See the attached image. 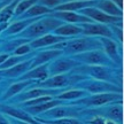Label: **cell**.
I'll list each match as a JSON object with an SVG mask.
<instances>
[{
	"mask_svg": "<svg viewBox=\"0 0 124 124\" xmlns=\"http://www.w3.org/2000/svg\"><path fill=\"white\" fill-rule=\"evenodd\" d=\"M48 49H60L63 55H76L84 52H89L93 49H102L101 44L98 39V37H89V36H76L72 38L58 43L48 47Z\"/></svg>",
	"mask_w": 124,
	"mask_h": 124,
	"instance_id": "1",
	"label": "cell"
},
{
	"mask_svg": "<svg viewBox=\"0 0 124 124\" xmlns=\"http://www.w3.org/2000/svg\"><path fill=\"white\" fill-rule=\"evenodd\" d=\"M61 24H63V22L58 20V18L51 17L48 15L41 16L36 22L31 23L29 27L25 28L21 33H18L15 37L16 38H23V39H27L29 41H31V40L40 38V37H43L45 35L52 33Z\"/></svg>",
	"mask_w": 124,
	"mask_h": 124,
	"instance_id": "2",
	"label": "cell"
},
{
	"mask_svg": "<svg viewBox=\"0 0 124 124\" xmlns=\"http://www.w3.org/2000/svg\"><path fill=\"white\" fill-rule=\"evenodd\" d=\"M71 72L79 74V75L87 76L89 78L98 80L108 82L115 85H122L118 82V75H117V68H110V67H102V66H85L80 64L79 67H76L72 69Z\"/></svg>",
	"mask_w": 124,
	"mask_h": 124,
	"instance_id": "3",
	"label": "cell"
},
{
	"mask_svg": "<svg viewBox=\"0 0 124 124\" xmlns=\"http://www.w3.org/2000/svg\"><path fill=\"white\" fill-rule=\"evenodd\" d=\"M89 78L87 76L79 75V74H74V72H67L56 76H49L43 82L36 83V87H44V89H66L68 86H74L80 80H84Z\"/></svg>",
	"mask_w": 124,
	"mask_h": 124,
	"instance_id": "4",
	"label": "cell"
},
{
	"mask_svg": "<svg viewBox=\"0 0 124 124\" xmlns=\"http://www.w3.org/2000/svg\"><path fill=\"white\" fill-rule=\"evenodd\" d=\"M74 89L84 90L89 94H100V93H121L123 94V87L120 85H115L103 82V80H98L93 78H86L84 80H80L77 84L74 85Z\"/></svg>",
	"mask_w": 124,
	"mask_h": 124,
	"instance_id": "5",
	"label": "cell"
},
{
	"mask_svg": "<svg viewBox=\"0 0 124 124\" xmlns=\"http://www.w3.org/2000/svg\"><path fill=\"white\" fill-rule=\"evenodd\" d=\"M123 100V95L121 93H100V94H89L79 100L72 101V106H85L89 108L102 107L113 103V102Z\"/></svg>",
	"mask_w": 124,
	"mask_h": 124,
	"instance_id": "6",
	"label": "cell"
},
{
	"mask_svg": "<svg viewBox=\"0 0 124 124\" xmlns=\"http://www.w3.org/2000/svg\"><path fill=\"white\" fill-rule=\"evenodd\" d=\"M71 58L79 62L80 64H85V66H102L117 68V66L107 56L102 49H93V51L72 55Z\"/></svg>",
	"mask_w": 124,
	"mask_h": 124,
	"instance_id": "7",
	"label": "cell"
},
{
	"mask_svg": "<svg viewBox=\"0 0 124 124\" xmlns=\"http://www.w3.org/2000/svg\"><path fill=\"white\" fill-rule=\"evenodd\" d=\"M78 13L89 17L92 22L95 23H100V24H105V25H109V27L114 25V27L122 28L123 25V17H115V16L107 15L95 7H87V8L79 10Z\"/></svg>",
	"mask_w": 124,
	"mask_h": 124,
	"instance_id": "8",
	"label": "cell"
},
{
	"mask_svg": "<svg viewBox=\"0 0 124 124\" xmlns=\"http://www.w3.org/2000/svg\"><path fill=\"white\" fill-rule=\"evenodd\" d=\"M80 63L77 62L76 60L71 58V56H64L61 55L59 58L54 59L53 61H51L47 66V70H48L49 76H56L61 75V74H67L75 69L76 67H79Z\"/></svg>",
	"mask_w": 124,
	"mask_h": 124,
	"instance_id": "9",
	"label": "cell"
},
{
	"mask_svg": "<svg viewBox=\"0 0 124 124\" xmlns=\"http://www.w3.org/2000/svg\"><path fill=\"white\" fill-rule=\"evenodd\" d=\"M63 91L66 90L63 89H44V87H33V89H30L25 91V92H21L20 94L15 95L14 98H12L10 100L16 102H25L29 101V100H32V99H36V98L39 97H58L59 94H61Z\"/></svg>",
	"mask_w": 124,
	"mask_h": 124,
	"instance_id": "10",
	"label": "cell"
},
{
	"mask_svg": "<svg viewBox=\"0 0 124 124\" xmlns=\"http://www.w3.org/2000/svg\"><path fill=\"white\" fill-rule=\"evenodd\" d=\"M82 28V36H89V37H105L109 39H114V35L111 32L109 25L100 24V23H82L78 24Z\"/></svg>",
	"mask_w": 124,
	"mask_h": 124,
	"instance_id": "11",
	"label": "cell"
},
{
	"mask_svg": "<svg viewBox=\"0 0 124 124\" xmlns=\"http://www.w3.org/2000/svg\"><path fill=\"white\" fill-rule=\"evenodd\" d=\"M98 39L101 44V48L105 52V54L117 67H122V54L120 53V47L117 41H115L114 39L105 38V37H98Z\"/></svg>",
	"mask_w": 124,
	"mask_h": 124,
	"instance_id": "12",
	"label": "cell"
},
{
	"mask_svg": "<svg viewBox=\"0 0 124 124\" xmlns=\"http://www.w3.org/2000/svg\"><path fill=\"white\" fill-rule=\"evenodd\" d=\"M0 114L12 117V118H16V120L27 122V123L30 124H39V122H37L33 116L29 115L25 110H23L22 108L13 107L10 105H6V103H0Z\"/></svg>",
	"mask_w": 124,
	"mask_h": 124,
	"instance_id": "13",
	"label": "cell"
},
{
	"mask_svg": "<svg viewBox=\"0 0 124 124\" xmlns=\"http://www.w3.org/2000/svg\"><path fill=\"white\" fill-rule=\"evenodd\" d=\"M77 113H78V109L76 108V106L68 107L66 105H60V106H56L47 110L41 115L44 116L43 120H59L63 117H74L77 115Z\"/></svg>",
	"mask_w": 124,
	"mask_h": 124,
	"instance_id": "14",
	"label": "cell"
},
{
	"mask_svg": "<svg viewBox=\"0 0 124 124\" xmlns=\"http://www.w3.org/2000/svg\"><path fill=\"white\" fill-rule=\"evenodd\" d=\"M123 100L109 103V106L105 108L103 110H99V116H102L107 120H110L117 124H123V106H122Z\"/></svg>",
	"mask_w": 124,
	"mask_h": 124,
	"instance_id": "15",
	"label": "cell"
},
{
	"mask_svg": "<svg viewBox=\"0 0 124 124\" xmlns=\"http://www.w3.org/2000/svg\"><path fill=\"white\" fill-rule=\"evenodd\" d=\"M48 16L58 18L63 23H70V24H82V23H92L89 17L75 12H52Z\"/></svg>",
	"mask_w": 124,
	"mask_h": 124,
	"instance_id": "16",
	"label": "cell"
},
{
	"mask_svg": "<svg viewBox=\"0 0 124 124\" xmlns=\"http://www.w3.org/2000/svg\"><path fill=\"white\" fill-rule=\"evenodd\" d=\"M67 39H69V38L61 37V36H55L53 33H48V35H45L35 40H31L29 45H30V47L33 51H37V49H41V48H48L51 46L58 44V43H61V41H64Z\"/></svg>",
	"mask_w": 124,
	"mask_h": 124,
	"instance_id": "17",
	"label": "cell"
},
{
	"mask_svg": "<svg viewBox=\"0 0 124 124\" xmlns=\"http://www.w3.org/2000/svg\"><path fill=\"white\" fill-rule=\"evenodd\" d=\"M63 55L62 51L60 49H48L46 48L44 51H39L35 54V56L32 58V64H31V69L35 67L41 66V64H46L49 63L51 61H53L54 59L59 58Z\"/></svg>",
	"mask_w": 124,
	"mask_h": 124,
	"instance_id": "18",
	"label": "cell"
},
{
	"mask_svg": "<svg viewBox=\"0 0 124 124\" xmlns=\"http://www.w3.org/2000/svg\"><path fill=\"white\" fill-rule=\"evenodd\" d=\"M60 105H66L64 101H61L59 99H52L47 102H44V103H39V105H36V106H29V107H21L23 110H25L29 114V115L33 116V117H38L39 115L46 113L47 110L52 109L54 107L60 106Z\"/></svg>",
	"mask_w": 124,
	"mask_h": 124,
	"instance_id": "19",
	"label": "cell"
},
{
	"mask_svg": "<svg viewBox=\"0 0 124 124\" xmlns=\"http://www.w3.org/2000/svg\"><path fill=\"white\" fill-rule=\"evenodd\" d=\"M47 66L48 63L46 64H41V66L35 67L30 69L29 71H27L24 75H22L20 78H17V80H33L36 83H39L43 82L46 78H48V70H47Z\"/></svg>",
	"mask_w": 124,
	"mask_h": 124,
	"instance_id": "20",
	"label": "cell"
},
{
	"mask_svg": "<svg viewBox=\"0 0 124 124\" xmlns=\"http://www.w3.org/2000/svg\"><path fill=\"white\" fill-rule=\"evenodd\" d=\"M38 18L40 17H36V18H27V20H16L14 22H10L8 24V27L6 28L1 36L2 37H12V36H17L18 33H21L25 28H28L31 23L36 22Z\"/></svg>",
	"mask_w": 124,
	"mask_h": 124,
	"instance_id": "21",
	"label": "cell"
},
{
	"mask_svg": "<svg viewBox=\"0 0 124 124\" xmlns=\"http://www.w3.org/2000/svg\"><path fill=\"white\" fill-rule=\"evenodd\" d=\"M31 64H32V58L18 63L16 66L10 67L6 70H1V77L2 78H20L22 75H24L27 71L31 69Z\"/></svg>",
	"mask_w": 124,
	"mask_h": 124,
	"instance_id": "22",
	"label": "cell"
},
{
	"mask_svg": "<svg viewBox=\"0 0 124 124\" xmlns=\"http://www.w3.org/2000/svg\"><path fill=\"white\" fill-rule=\"evenodd\" d=\"M95 1H63L61 5L55 7L53 10L54 12H75V13H78L79 10L84 8L94 7Z\"/></svg>",
	"mask_w": 124,
	"mask_h": 124,
	"instance_id": "23",
	"label": "cell"
},
{
	"mask_svg": "<svg viewBox=\"0 0 124 124\" xmlns=\"http://www.w3.org/2000/svg\"><path fill=\"white\" fill-rule=\"evenodd\" d=\"M32 84H36V82H33V80H17V82H15L6 90V92L1 97V100L2 101L10 100L12 98H14L15 95H17L21 92H23L27 87H29Z\"/></svg>",
	"mask_w": 124,
	"mask_h": 124,
	"instance_id": "24",
	"label": "cell"
},
{
	"mask_svg": "<svg viewBox=\"0 0 124 124\" xmlns=\"http://www.w3.org/2000/svg\"><path fill=\"white\" fill-rule=\"evenodd\" d=\"M55 36H61L66 38H72L76 36L82 35V28L78 24H70V23H63L60 27H58L52 32Z\"/></svg>",
	"mask_w": 124,
	"mask_h": 124,
	"instance_id": "25",
	"label": "cell"
},
{
	"mask_svg": "<svg viewBox=\"0 0 124 124\" xmlns=\"http://www.w3.org/2000/svg\"><path fill=\"white\" fill-rule=\"evenodd\" d=\"M94 7L107 15L115 16V17H123V10L113 4L110 0H97Z\"/></svg>",
	"mask_w": 124,
	"mask_h": 124,
	"instance_id": "26",
	"label": "cell"
},
{
	"mask_svg": "<svg viewBox=\"0 0 124 124\" xmlns=\"http://www.w3.org/2000/svg\"><path fill=\"white\" fill-rule=\"evenodd\" d=\"M53 12L52 9H48L44 7V6H40V5L36 4L33 6H31L30 8L28 9L27 12H24V13L17 17L16 20H27V18H36V17H41V16H46V15H48Z\"/></svg>",
	"mask_w": 124,
	"mask_h": 124,
	"instance_id": "27",
	"label": "cell"
},
{
	"mask_svg": "<svg viewBox=\"0 0 124 124\" xmlns=\"http://www.w3.org/2000/svg\"><path fill=\"white\" fill-rule=\"evenodd\" d=\"M89 95V93L84 91V90H79V89H70V90H66L63 91L61 94H59L58 97H55V99H59L61 101L68 102V101H76V100H79L82 98Z\"/></svg>",
	"mask_w": 124,
	"mask_h": 124,
	"instance_id": "28",
	"label": "cell"
},
{
	"mask_svg": "<svg viewBox=\"0 0 124 124\" xmlns=\"http://www.w3.org/2000/svg\"><path fill=\"white\" fill-rule=\"evenodd\" d=\"M18 1L20 0H13L12 2H9L8 5H6L5 7L0 9V24L10 23V21L14 17V12H15Z\"/></svg>",
	"mask_w": 124,
	"mask_h": 124,
	"instance_id": "29",
	"label": "cell"
},
{
	"mask_svg": "<svg viewBox=\"0 0 124 124\" xmlns=\"http://www.w3.org/2000/svg\"><path fill=\"white\" fill-rule=\"evenodd\" d=\"M35 54H36V52H32V53L28 54V55H22V56L10 54L9 58L7 59L1 66H0V70H6V69H8V68H10V67L16 66V64H18V63H21V62H23V61H27V60H29V59L33 58Z\"/></svg>",
	"mask_w": 124,
	"mask_h": 124,
	"instance_id": "30",
	"label": "cell"
},
{
	"mask_svg": "<svg viewBox=\"0 0 124 124\" xmlns=\"http://www.w3.org/2000/svg\"><path fill=\"white\" fill-rule=\"evenodd\" d=\"M27 43H30L29 40L23 39V38H13V39L6 41L2 46H1V51L4 53H8V54H13V52L17 48L18 46H21L23 44H27Z\"/></svg>",
	"mask_w": 124,
	"mask_h": 124,
	"instance_id": "31",
	"label": "cell"
},
{
	"mask_svg": "<svg viewBox=\"0 0 124 124\" xmlns=\"http://www.w3.org/2000/svg\"><path fill=\"white\" fill-rule=\"evenodd\" d=\"M37 122L41 124H83L82 121L77 120L75 117H63V118H59V120H43V118H38L35 117Z\"/></svg>",
	"mask_w": 124,
	"mask_h": 124,
	"instance_id": "32",
	"label": "cell"
},
{
	"mask_svg": "<svg viewBox=\"0 0 124 124\" xmlns=\"http://www.w3.org/2000/svg\"><path fill=\"white\" fill-rule=\"evenodd\" d=\"M37 1H38V0H20L17 6H16V8H15V12H14L13 20L14 18L20 17L24 12H27L28 9L30 8L31 6H33V5L37 4Z\"/></svg>",
	"mask_w": 124,
	"mask_h": 124,
	"instance_id": "33",
	"label": "cell"
},
{
	"mask_svg": "<svg viewBox=\"0 0 124 124\" xmlns=\"http://www.w3.org/2000/svg\"><path fill=\"white\" fill-rule=\"evenodd\" d=\"M32 51H33V49L30 47L29 43H27V44H23V45H21V46H18L17 48L13 52V55H18V56L28 55V54L32 53Z\"/></svg>",
	"mask_w": 124,
	"mask_h": 124,
	"instance_id": "34",
	"label": "cell"
},
{
	"mask_svg": "<svg viewBox=\"0 0 124 124\" xmlns=\"http://www.w3.org/2000/svg\"><path fill=\"white\" fill-rule=\"evenodd\" d=\"M63 2V0H38L37 4L40 6H44L46 8L52 9L53 10L55 7H58L59 5H61Z\"/></svg>",
	"mask_w": 124,
	"mask_h": 124,
	"instance_id": "35",
	"label": "cell"
},
{
	"mask_svg": "<svg viewBox=\"0 0 124 124\" xmlns=\"http://www.w3.org/2000/svg\"><path fill=\"white\" fill-rule=\"evenodd\" d=\"M111 32L114 35V38H115V41H120L121 44L123 43V30L121 27H114V25H110Z\"/></svg>",
	"mask_w": 124,
	"mask_h": 124,
	"instance_id": "36",
	"label": "cell"
},
{
	"mask_svg": "<svg viewBox=\"0 0 124 124\" xmlns=\"http://www.w3.org/2000/svg\"><path fill=\"white\" fill-rule=\"evenodd\" d=\"M89 122H90V124H105L106 123V118L102 117V116L95 115L92 120H90Z\"/></svg>",
	"mask_w": 124,
	"mask_h": 124,
	"instance_id": "37",
	"label": "cell"
},
{
	"mask_svg": "<svg viewBox=\"0 0 124 124\" xmlns=\"http://www.w3.org/2000/svg\"><path fill=\"white\" fill-rule=\"evenodd\" d=\"M7 117H8V116H7ZM8 121L10 124H30V123H27V122H23V121L16 120V118H12V117H8Z\"/></svg>",
	"mask_w": 124,
	"mask_h": 124,
	"instance_id": "38",
	"label": "cell"
},
{
	"mask_svg": "<svg viewBox=\"0 0 124 124\" xmlns=\"http://www.w3.org/2000/svg\"><path fill=\"white\" fill-rule=\"evenodd\" d=\"M9 55H10V54L4 53V52H1V53H0V66H1V64H2V63H4V62L9 58Z\"/></svg>",
	"mask_w": 124,
	"mask_h": 124,
	"instance_id": "39",
	"label": "cell"
},
{
	"mask_svg": "<svg viewBox=\"0 0 124 124\" xmlns=\"http://www.w3.org/2000/svg\"><path fill=\"white\" fill-rule=\"evenodd\" d=\"M110 1L114 5H116V6H117L120 9H122V10H123V0H110Z\"/></svg>",
	"mask_w": 124,
	"mask_h": 124,
	"instance_id": "40",
	"label": "cell"
},
{
	"mask_svg": "<svg viewBox=\"0 0 124 124\" xmlns=\"http://www.w3.org/2000/svg\"><path fill=\"white\" fill-rule=\"evenodd\" d=\"M0 124H10L8 121V117L2 115V114H0Z\"/></svg>",
	"mask_w": 124,
	"mask_h": 124,
	"instance_id": "41",
	"label": "cell"
},
{
	"mask_svg": "<svg viewBox=\"0 0 124 124\" xmlns=\"http://www.w3.org/2000/svg\"><path fill=\"white\" fill-rule=\"evenodd\" d=\"M13 0H0V9L2 8V7H5L6 5H8L9 2H12Z\"/></svg>",
	"mask_w": 124,
	"mask_h": 124,
	"instance_id": "42",
	"label": "cell"
},
{
	"mask_svg": "<svg viewBox=\"0 0 124 124\" xmlns=\"http://www.w3.org/2000/svg\"><path fill=\"white\" fill-rule=\"evenodd\" d=\"M9 23H4V24H0V36H1V33H2V31L6 29V28L8 27Z\"/></svg>",
	"mask_w": 124,
	"mask_h": 124,
	"instance_id": "43",
	"label": "cell"
},
{
	"mask_svg": "<svg viewBox=\"0 0 124 124\" xmlns=\"http://www.w3.org/2000/svg\"><path fill=\"white\" fill-rule=\"evenodd\" d=\"M105 124H117V123H115V122H113V121L107 120V118H106V123H105Z\"/></svg>",
	"mask_w": 124,
	"mask_h": 124,
	"instance_id": "44",
	"label": "cell"
},
{
	"mask_svg": "<svg viewBox=\"0 0 124 124\" xmlns=\"http://www.w3.org/2000/svg\"><path fill=\"white\" fill-rule=\"evenodd\" d=\"M67 1H95V0H67Z\"/></svg>",
	"mask_w": 124,
	"mask_h": 124,
	"instance_id": "45",
	"label": "cell"
},
{
	"mask_svg": "<svg viewBox=\"0 0 124 124\" xmlns=\"http://www.w3.org/2000/svg\"><path fill=\"white\" fill-rule=\"evenodd\" d=\"M1 79H2V77H0V82H1Z\"/></svg>",
	"mask_w": 124,
	"mask_h": 124,
	"instance_id": "46",
	"label": "cell"
},
{
	"mask_svg": "<svg viewBox=\"0 0 124 124\" xmlns=\"http://www.w3.org/2000/svg\"><path fill=\"white\" fill-rule=\"evenodd\" d=\"M0 77H1V70H0Z\"/></svg>",
	"mask_w": 124,
	"mask_h": 124,
	"instance_id": "47",
	"label": "cell"
},
{
	"mask_svg": "<svg viewBox=\"0 0 124 124\" xmlns=\"http://www.w3.org/2000/svg\"><path fill=\"white\" fill-rule=\"evenodd\" d=\"M39 124H41V123H39Z\"/></svg>",
	"mask_w": 124,
	"mask_h": 124,
	"instance_id": "48",
	"label": "cell"
}]
</instances>
